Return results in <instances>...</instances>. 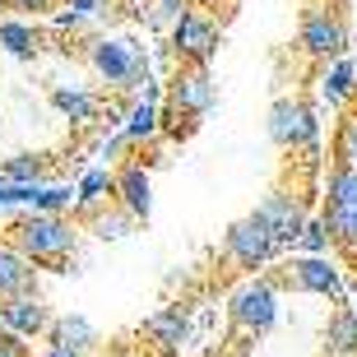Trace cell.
<instances>
[{
	"label": "cell",
	"mask_w": 357,
	"mask_h": 357,
	"mask_svg": "<svg viewBox=\"0 0 357 357\" xmlns=\"http://www.w3.org/2000/svg\"><path fill=\"white\" fill-rule=\"evenodd\" d=\"M47 357H84V353H70V348H47Z\"/></svg>",
	"instance_id": "cell-34"
},
{
	"label": "cell",
	"mask_w": 357,
	"mask_h": 357,
	"mask_svg": "<svg viewBox=\"0 0 357 357\" xmlns=\"http://www.w3.org/2000/svg\"><path fill=\"white\" fill-rule=\"evenodd\" d=\"M102 5L107 0H70L66 14H61V28H79V24H89V19H98Z\"/></svg>",
	"instance_id": "cell-28"
},
{
	"label": "cell",
	"mask_w": 357,
	"mask_h": 357,
	"mask_svg": "<svg viewBox=\"0 0 357 357\" xmlns=\"http://www.w3.org/2000/svg\"><path fill=\"white\" fill-rule=\"evenodd\" d=\"M52 348H70V353H93L98 348V330L84 316H61L52 320Z\"/></svg>",
	"instance_id": "cell-15"
},
{
	"label": "cell",
	"mask_w": 357,
	"mask_h": 357,
	"mask_svg": "<svg viewBox=\"0 0 357 357\" xmlns=\"http://www.w3.org/2000/svg\"><path fill=\"white\" fill-rule=\"evenodd\" d=\"M5 306V325H10V334H19V339H33V334H47L52 330V311H47V302H42L38 292H24V297H10Z\"/></svg>",
	"instance_id": "cell-11"
},
{
	"label": "cell",
	"mask_w": 357,
	"mask_h": 357,
	"mask_svg": "<svg viewBox=\"0 0 357 357\" xmlns=\"http://www.w3.org/2000/svg\"><path fill=\"white\" fill-rule=\"evenodd\" d=\"M121 130L130 135V144H144V139H153V135H158V102L139 98V102H135L130 112H126Z\"/></svg>",
	"instance_id": "cell-21"
},
{
	"label": "cell",
	"mask_w": 357,
	"mask_h": 357,
	"mask_svg": "<svg viewBox=\"0 0 357 357\" xmlns=\"http://www.w3.org/2000/svg\"><path fill=\"white\" fill-rule=\"evenodd\" d=\"M330 241H334L330 223H325V218H311V223H306V232L297 237V246H292V251H297V255H325V251H330Z\"/></svg>",
	"instance_id": "cell-26"
},
{
	"label": "cell",
	"mask_w": 357,
	"mask_h": 357,
	"mask_svg": "<svg viewBox=\"0 0 357 357\" xmlns=\"http://www.w3.org/2000/svg\"><path fill=\"white\" fill-rule=\"evenodd\" d=\"M339 162H353L357 167V116H348L344 130H339Z\"/></svg>",
	"instance_id": "cell-29"
},
{
	"label": "cell",
	"mask_w": 357,
	"mask_h": 357,
	"mask_svg": "<svg viewBox=\"0 0 357 357\" xmlns=\"http://www.w3.org/2000/svg\"><path fill=\"white\" fill-rule=\"evenodd\" d=\"M185 14V0H158V10H153V24H176Z\"/></svg>",
	"instance_id": "cell-30"
},
{
	"label": "cell",
	"mask_w": 357,
	"mask_h": 357,
	"mask_svg": "<svg viewBox=\"0 0 357 357\" xmlns=\"http://www.w3.org/2000/svg\"><path fill=\"white\" fill-rule=\"evenodd\" d=\"M144 334H149L153 348L176 353V348L185 344V334H190V316H185L181 306H162V311H153V316L144 320Z\"/></svg>",
	"instance_id": "cell-13"
},
{
	"label": "cell",
	"mask_w": 357,
	"mask_h": 357,
	"mask_svg": "<svg viewBox=\"0 0 357 357\" xmlns=\"http://www.w3.org/2000/svg\"><path fill=\"white\" fill-rule=\"evenodd\" d=\"M255 213H260V218L269 223V232H274L278 246H297V237H302L306 223H311V218L302 213V204H297V195H283V190L265 195Z\"/></svg>",
	"instance_id": "cell-10"
},
{
	"label": "cell",
	"mask_w": 357,
	"mask_h": 357,
	"mask_svg": "<svg viewBox=\"0 0 357 357\" xmlns=\"http://www.w3.org/2000/svg\"><path fill=\"white\" fill-rule=\"evenodd\" d=\"M302 47L311 56H320V61H339V56L348 52V33L330 10L311 5V10L302 14Z\"/></svg>",
	"instance_id": "cell-8"
},
{
	"label": "cell",
	"mask_w": 357,
	"mask_h": 357,
	"mask_svg": "<svg viewBox=\"0 0 357 357\" xmlns=\"http://www.w3.org/2000/svg\"><path fill=\"white\" fill-rule=\"evenodd\" d=\"M47 172H52V162L38 158V153H14V158L0 162V181L10 185H33V181H47Z\"/></svg>",
	"instance_id": "cell-18"
},
{
	"label": "cell",
	"mask_w": 357,
	"mask_h": 357,
	"mask_svg": "<svg viewBox=\"0 0 357 357\" xmlns=\"http://www.w3.org/2000/svg\"><path fill=\"white\" fill-rule=\"evenodd\" d=\"M84 56L102 84H116V89H144L149 84V52L135 38H93Z\"/></svg>",
	"instance_id": "cell-2"
},
{
	"label": "cell",
	"mask_w": 357,
	"mask_h": 357,
	"mask_svg": "<svg viewBox=\"0 0 357 357\" xmlns=\"http://www.w3.org/2000/svg\"><path fill=\"white\" fill-rule=\"evenodd\" d=\"M10 241L28 260H38V265H56V260H66L75 255V241H79V227L61 218V213H24L19 223L10 227Z\"/></svg>",
	"instance_id": "cell-1"
},
{
	"label": "cell",
	"mask_w": 357,
	"mask_h": 357,
	"mask_svg": "<svg viewBox=\"0 0 357 357\" xmlns=\"http://www.w3.org/2000/svg\"><path fill=\"white\" fill-rule=\"evenodd\" d=\"M75 199H79V185L42 181V185H38V199H33V209H38V213H66Z\"/></svg>",
	"instance_id": "cell-23"
},
{
	"label": "cell",
	"mask_w": 357,
	"mask_h": 357,
	"mask_svg": "<svg viewBox=\"0 0 357 357\" xmlns=\"http://www.w3.org/2000/svg\"><path fill=\"white\" fill-rule=\"evenodd\" d=\"M0 357H28L24 344H19V334H10V330L0 334Z\"/></svg>",
	"instance_id": "cell-31"
},
{
	"label": "cell",
	"mask_w": 357,
	"mask_h": 357,
	"mask_svg": "<svg viewBox=\"0 0 357 357\" xmlns=\"http://www.w3.org/2000/svg\"><path fill=\"white\" fill-rule=\"evenodd\" d=\"M116 204H126L135 218H149V209H153V190H149L144 162H126V167L116 172Z\"/></svg>",
	"instance_id": "cell-14"
},
{
	"label": "cell",
	"mask_w": 357,
	"mask_h": 357,
	"mask_svg": "<svg viewBox=\"0 0 357 357\" xmlns=\"http://www.w3.org/2000/svg\"><path fill=\"white\" fill-rule=\"evenodd\" d=\"M288 283L302 292H316V297H339L344 292V278L339 265L330 255H292L288 260Z\"/></svg>",
	"instance_id": "cell-9"
},
{
	"label": "cell",
	"mask_w": 357,
	"mask_h": 357,
	"mask_svg": "<svg viewBox=\"0 0 357 357\" xmlns=\"http://www.w3.org/2000/svg\"><path fill=\"white\" fill-rule=\"evenodd\" d=\"M33 265H38V260H28L14 241H0V302L33 292V283H38V269Z\"/></svg>",
	"instance_id": "cell-12"
},
{
	"label": "cell",
	"mask_w": 357,
	"mask_h": 357,
	"mask_svg": "<svg viewBox=\"0 0 357 357\" xmlns=\"http://www.w3.org/2000/svg\"><path fill=\"white\" fill-rule=\"evenodd\" d=\"M172 47H176V56L190 61V66L209 70V61L218 56V24L204 19V14H195V10H185L172 24Z\"/></svg>",
	"instance_id": "cell-7"
},
{
	"label": "cell",
	"mask_w": 357,
	"mask_h": 357,
	"mask_svg": "<svg viewBox=\"0 0 357 357\" xmlns=\"http://www.w3.org/2000/svg\"><path fill=\"white\" fill-rule=\"evenodd\" d=\"M5 330H10V325H5V306H0V334H5Z\"/></svg>",
	"instance_id": "cell-35"
},
{
	"label": "cell",
	"mask_w": 357,
	"mask_h": 357,
	"mask_svg": "<svg viewBox=\"0 0 357 357\" xmlns=\"http://www.w3.org/2000/svg\"><path fill=\"white\" fill-rule=\"evenodd\" d=\"M320 93H325V102H330V107H344L348 98L357 93V61L339 56V61L325 70V79H320Z\"/></svg>",
	"instance_id": "cell-17"
},
{
	"label": "cell",
	"mask_w": 357,
	"mask_h": 357,
	"mask_svg": "<svg viewBox=\"0 0 357 357\" xmlns=\"http://www.w3.org/2000/svg\"><path fill=\"white\" fill-rule=\"evenodd\" d=\"M223 251H227V260H237L241 269H260V265H269L283 246L274 241V232H269V223L260 213H246V218H237V223L227 227Z\"/></svg>",
	"instance_id": "cell-5"
},
{
	"label": "cell",
	"mask_w": 357,
	"mask_h": 357,
	"mask_svg": "<svg viewBox=\"0 0 357 357\" xmlns=\"http://www.w3.org/2000/svg\"><path fill=\"white\" fill-rule=\"evenodd\" d=\"M213 79H209V70L204 66H190V70H181L172 84H167V126L172 130H185L195 116H204L213 107Z\"/></svg>",
	"instance_id": "cell-3"
},
{
	"label": "cell",
	"mask_w": 357,
	"mask_h": 357,
	"mask_svg": "<svg viewBox=\"0 0 357 357\" xmlns=\"http://www.w3.org/2000/svg\"><path fill=\"white\" fill-rule=\"evenodd\" d=\"M357 353V311H339L330 320V357H353Z\"/></svg>",
	"instance_id": "cell-24"
},
{
	"label": "cell",
	"mask_w": 357,
	"mask_h": 357,
	"mask_svg": "<svg viewBox=\"0 0 357 357\" xmlns=\"http://www.w3.org/2000/svg\"><path fill=\"white\" fill-rule=\"evenodd\" d=\"M330 204L357 209V167L353 162H339V167L330 172Z\"/></svg>",
	"instance_id": "cell-25"
},
{
	"label": "cell",
	"mask_w": 357,
	"mask_h": 357,
	"mask_svg": "<svg viewBox=\"0 0 357 357\" xmlns=\"http://www.w3.org/2000/svg\"><path fill=\"white\" fill-rule=\"evenodd\" d=\"M0 47H5L14 61H33V56L42 52L38 33H33L28 24H19V19H0Z\"/></svg>",
	"instance_id": "cell-19"
},
{
	"label": "cell",
	"mask_w": 357,
	"mask_h": 357,
	"mask_svg": "<svg viewBox=\"0 0 357 357\" xmlns=\"http://www.w3.org/2000/svg\"><path fill=\"white\" fill-rule=\"evenodd\" d=\"M5 5H10V10H28V14H42V10H47V5H52V0H5Z\"/></svg>",
	"instance_id": "cell-32"
},
{
	"label": "cell",
	"mask_w": 357,
	"mask_h": 357,
	"mask_svg": "<svg viewBox=\"0 0 357 357\" xmlns=\"http://www.w3.org/2000/svg\"><path fill=\"white\" fill-rule=\"evenodd\" d=\"M107 195H116V172H107V167H89L79 176V204L93 209V204H102Z\"/></svg>",
	"instance_id": "cell-22"
},
{
	"label": "cell",
	"mask_w": 357,
	"mask_h": 357,
	"mask_svg": "<svg viewBox=\"0 0 357 357\" xmlns=\"http://www.w3.org/2000/svg\"><path fill=\"white\" fill-rule=\"evenodd\" d=\"M199 5H218V0H199Z\"/></svg>",
	"instance_id": "cell-36"
},
{
	"label": "cell",
	"mask_w": 357,
	"mask_h": 357,
	"mask_svg": "<svg viewBox=\"0 0 357 357\" xmlns=\"http://www.w3.org/2000/svg\"><path fill=\"white\" fill-rule=\"evenodd\" d=\"M325 223H330L334 241H344V246H353V251H357V209H339V204H330Z\"/></svg>",
	"instance_id": "cell-27"
},
{
	"label": "cell",
	"mask_w": 357,
	"mask_h": 357,
	"mask_svg": "<svg viewBox=\"0 0 357 357\" xmlns=\"http://www.w3.org/2000/svg\"><path fill=\"white\" fill-rule=\"evenodd\" d=\"M269 139H274L278 149H306L320 139V121L316 112L306 102H297V98H278L274 107H269Z\"/></svg>",
	"instance_id": "cell-6"
},
{
	"label": "cell",
	"mask_w": 357,
	"mask_h": 357,
	"mask_svg": "<svg viewBox=\"0 0 357 357\" xmlns=\"http://www.w3.org/2000/svg\"><path fill=\"white\" fill-rule=\"evenodd\" d=\"M52 102H56V112L70 116V121H93L98 116V98L84 93V89H75V84H61V89L52 93Z\"/></svg>",
	"instance_id": "cell-20"
},
{
	"label": "cell",
	"mask_w": 357,
	"mask_h": 357,
	"mask_svg": "<svg viewBox=\"0 0 357 357\" xmlns=\"http://www.w3.org/2000/svg\"><path fill=\"white\" fill-rule=\"evenodd\" d=\"M227 311H232V320H237L246 334H269L278 325V288L269 278H246V283L232 292Z\"/></svg>",
	"instance_id": "cell-4"
},
{
	"label": "cell",
	"mask_w": 357,
	"mask_h": 357,
	"mask_svg": "<svg viewBox=\"0 0 357 357\" xmlns=\"http://www.w3.org/2000/svg\"><path fill=\"white\" fill-rule=\"evenodd\" d=\"M5 209H14V185L10 181H0V213Z\"/></svg>",
	"instance_id": "cell-33"
},
{
	"label": "cell",
	"mask_w": 357,
	"mask_h": 357,
	"mask_svg": "<svg viewBox=\"0 0 357 357\" xmlns=\"http://www.w3.org/2000/svg\"><path fill=\"white\" fill-rule=\"evenodd\" d=\"M84 213H89V227H93V232H98L102 241H121V237H130L135 223H139V218H135V213L126 209V204H116V209H102V204H93V209H84Z\"/></svg>",
	"instance_id": "cell-16"
}]
</instances>
